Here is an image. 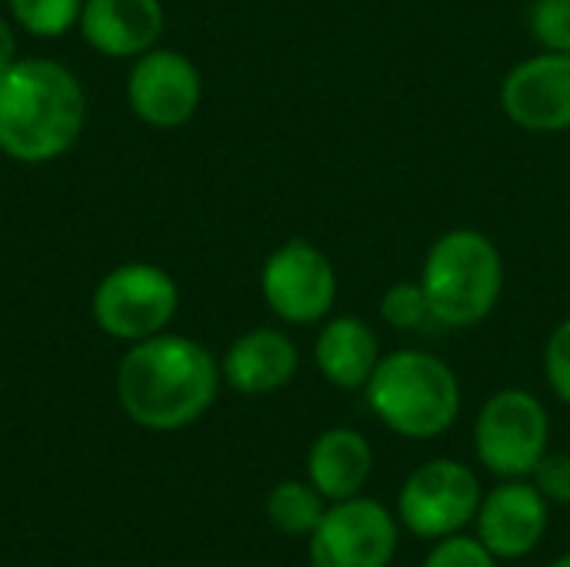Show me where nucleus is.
Wrapping results in <instances>:
<instances>
[{"instance_id":"obj_1","label":"nucleus","mask_w":570,"mask_h":567,"mask_svg":"<svg viewBox=\"0 0 570 567\" xmlns=\"http://www.w3.org/2000/svg\"><path fill=\"white\" fill-rule=\"evenodd\" d=\"M220 384L214 354L184 334H154L130 344L117 368V401L147 431H180L200 421Z\"/></svg>"},{"instance_id":"obj_2","label":"nucleus","mask_w":570,"mask_h":567,"mask_svg":"<svg viewBox=\"0 0 570 567\" xmlns=\"http://www.w3.org/2000/svg\"><path fill=\"white\" fill-rule=\"evenodd\" d=\"M87 120L80 80L57 60L20 57L0 74V154L47 164L67 154Z\"/></svg>"},{"instance_id":"obj_3","label":"nucleus","mask_w":570,"mask_h":567,"mask_svg":"<svg viewBox=\"0 0 570 567\" xmlns=\"http://www.w3.org/2000/svg\"><path fill=\"white\" fill-rule=\"evenodd\" d=\"M364 391L371 411L411 441L441 438L461 414L458 374L428 351L384 354Z\"/></svg>"},{"instance_id":"obj_4","label":"nucleus","mask_w":570,"mask_h":567,"mask_svg":"<svg viewBox=\"0 0 570 567\" xmlns=\"http://www.w3.org/2000/svg\"><path fill=\"white\" fill-rule=\"evenodd\" d=\"M421 287L438 324H481L498 307L504 291V261L498 244L474 227L441 234L424 257Z\"/></svg>"},{"instance_id":"obj_5","label":"nucleus","mask_w":570,"mask_h":567,"mask_svg":"<svg viewBox=\"0 0 570 567\" xmlns=\"http://www.w3.org/2000/svg\"><path fill=\"white\" fill-rule=\"evenodd\" d=\"M180 294L174 277L157 264H120L97 284L90 297L94 324L114 341H147L177 314Z\"/></svg>"},{"instance_id":"obj_6","label":"nucleus","mask_w":570,"mask_h":567,"mask_svg":"<svg viewBox=\"0 0 570 567\" xmlns=\"http://www.w3.org/2000/svg\"><path fill=\"white\" fill-rule=\"evenodd\" d=\"M551 418L544 404L521 388H504L481 408L474 421V451L481 465L511 481L528 478L548 454Z\"/></svg>"},{"instance_id":"obj_7","label":"nucleus","mask_w":570,"mask_h":567,"mask_svg":"<svg viewBox=\"0 0 570 567\" xmlns=\"http://www.w3.org/2000/svg\"><path fill=\"white\" fill-rule=\"evenodd\" d=\"M481 498V481L468 465L438 458L411 471L397 498V515L411 535L441 541L461 535L478 518Z\"/></svg>"},{"instance_id":"obj_8","label":"nucleus","mask_w":570,"mask_h":567,"mask_svg":"<svg viewBox=\"0 0 570 567\" xmlns=\"http://www.w3.org/2000/svg\"><path fill=\"white\" fill-rule=\"evenodd\" d=\"M307 541L314 567H391L397 555V521L381 501L357 495L331 501Z\"/></svg>"},{"instance_id":"obj_9","label":"nucleus","mask_w":570,"mask_h":567,"mask_svg":"<svg viewBox=\"0 0 570 567\" xmlns=\"http://www.w3.org/2000/svg\"><path fill=\"white\" fill-rule=\"evenodd\" d=\"M261 291L281 321L317 324L337 301V271L321 247L294 237L267 257L261 271Z\"/></svg>"},{"instance_id":"obj_10","label":"nucleus","mask_w":570,"mask_h":567,"mask_svg":"<svg viewBox=\"0 0 570 567\" xmlns=\"http://www.w3.org/2000/svg\"><path fill=\"white\" fill-rule=\"evenodd\" d=\"M200 97H204L200 70L194 67L190 57L177 50L154 47L140 53L137 63L130 67L127 77L130 110L157 130L184 127L197 114Z\"/></svg>"},{"instance_id":"obj_11","label":"nucleus","mask_w":570,"mask_h":567,"mask_svg":"<svg viewBox=\"0 0 570 567\" xmlns=\"http://www.w3.org/2000/svg\"><path fill=\"white\" fill-rule=\"evenodd\" d=\"M501 107L524 130H570V53L541 50L521 60L501 84Z\"/></svg>"},{"instance_id":"obj_12","label":"nucleus","mask_w":570,"mask_h":567,"mask_svg":"<svg viewBox=\"0 0 570 567\" xmlns=\"http://www.w3.org/2000/svg\"><path fill=\"white\" fill-rule=\"evenodd\" d=\"M474 525L494 558H528L548 535V498L524 478H511L481 498Z\"/></svg>"},{"instance_id":"obj_13","label":"nucleus","mask_w":570,"mask_h":567,"mask_svg":"<svg viewBox=\"0 0 570 567\" xmlns=\"http://www.w3.org/2000/svg\"><path fill=\"white\" fill-rule=\"evenodd\" d=\"M83 40L104 57H140L157 47L164 33L160 0H83Z\"/></svg>"},{"instance_id":"obj_14","label":"nucleus","mask_w":570,"mask_h":567,"mask_svg":"<svg viewBox=\"0 0 570 567\" xmlns=\"http://www.w3.org/2000/svg\"><path fill=\"white\" fill-rule=\"evenodd\" d=\"M297 348L284 331L254 328L227 348L220 374L234 391L257 398L287 388L297 374Z\"/></svg>"},{"instance_id":"obj_15","label":"nucleus","mask_w":570,"mask_h":567,"mask_svg":"<svg viewBox=\"0 0 570 567\" xmlns=\"http://www.w3.org/2000/svg\"><path fill=\"white\" fill-rule=\"evenodd\" d=\"M381 344L367 321L334 317L321 328L314 344L317 371L341 391H361L381 364Z\"/></svg>"},{"instance_id":"obj_16","label":"nucleus","mask_w":570,"mask_h":567,"mask_svg":"<svg viewBox=\"0 0 570 567\" xmlns=\"http://www.w3.org/2000/svg\"><path fill=\"white\" fill-rule=\"evenodd\" d=\"M374 471V451L351 428L324 431L307 451V478L327 501L357 498Z\"/></svg>"},{"instance_id":"obj_17","label":"nucleus","mask_w":570,"mask_h":567,"mask_svg":"<svg viewBox=\"0 0 570 567\" xmlns=\"http://www.w3.org/2000/svg\"><path fill=\"white\" fill-rule=\"evenodd\" d=\"M327 511V498L304 481H284L267 495V518L281 535L311 538Z\"/></svg>"},{"instance_id":"obj_18","label":"nucleus","mask_w":570,"mask_h":567,"mask_svg":"<svg viewBox=\"0 0 570 567\" xmlns=\"http://www.w3.org/2000/svg\"><path fill=\"white\" fill-rule=\"evenodd\" d=\"M17 27L33 37H63L80 23L83 0H7Z\"/></svg>"},{"instance_id":"obj_19","label":"nucleus","mask_w":570,"mask_h":567,"mask_svg":"<svg viewBox=\"0 0 570 567\" xmlns=\"http://www.w3.org/2000/svg\"><path fill=\"white\" fill-rule=\"evenodd\" d=\"M381 317L397 328V331H417L424 328L428 321H434L431 314V304H428V294L421 287V281H401V284H391L381 297Z\"/></svg>"},{"instance_id":"obj_20","label":"nucleus","mask_w":570,"mask_h":567,"mask_svg":"<svg viewBox=\"0 0 570 567\" xmlns=\"http://www.w3.org/2000/svg\"><path fill=\"white\" fill-rule=\"evenodd\" d=\"M531 33L544 50L570 53V0H534Z\"/></svg>"},{"instance_id":"obj_21","label":"nucleus","mask_w":570,"mask_h":567,"mask_svg":"<svg viewBox=\"0 0 570 567\" xmlns=\"http://www.w3.org/2000/svg\"><path fill=\"white\" fill-rule=\"evenodd\" d=\"M424 567H498V558L468 535H451L434 545V551L424 558Z\"/></svg>"},{"instance_id":"obj_22","label":"nucleus","mask_w":570,"mask_h":567,"mask_svg":"<svg viewBox=\"0 0 570 567\" xmlns=\"http://www.w3.org/2000/svg\"><path fill=\"white\" fill-rule=\"evenodd\" d=\"M544 374H548V384L551 391L570 404V317L561 321L551 338H548V348H544Z\"/></svg>"},{"instance_id":"obj_23","label":"nucleus","mask_w":570,"mask_h":567,"mask_svg":"<svg viewBox=\"0 0 570 567\" xmlns=\"http://www.w3.org/2000/svg\"><path fill=\"white\" fill-rule=\"evenodd\" d=\"M531 478L548 505H570V454H544Z\"/></svg>"},{"instance_id":"obj_24","label":"nucleus","mask_w":570,"mask_h":567,"mask_svg":"<svg viewBox=\"0 0 570 567\" xmlns=\"http://www.w3.org/2000/svg\"><path fill=\"white\" fill-rule=\"evenodd\" d=\"M13 60H20V57H17V33H13V27L0 17V74H3Z\"/></svg>"},{"instance_id":"obj_25","label":"nucleus","mask_w":570,"mask_h":567,"mask_svg":"<svg viewBox=\"0 0 570 567\" xmlns=\"http://www.w3.org/2000/svg\"><path fill=\"white\" fill-rule=\"evenodd\" d=\"M551 567H570V555H561V558H558Z\"/></svg>"}]
</instances>
